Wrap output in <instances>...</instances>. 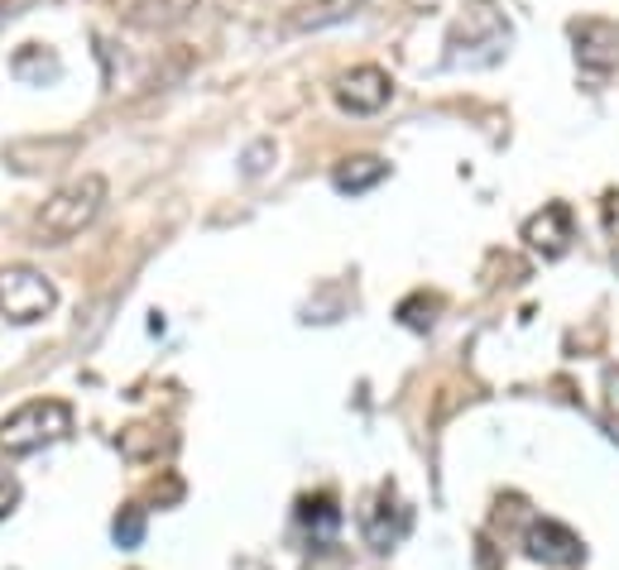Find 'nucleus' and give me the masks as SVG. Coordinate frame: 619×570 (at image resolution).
Wrapping results in <instances>:
<instances>
[{"label": "nucleus", "mask_w": 619, "mask_h": 570, "mask_svg": "<svg viewBox=\"0 0 619 570\" xmlns=\"http://www.w3.org/2000/svg\"><path fill=\"white\" fill-rule=\"evenodd\" d=\"M101 207H106V178H101V173H82V178L63 183L49 201H43V211L34 221L39 245H63L72 236H82V230L101 216Z\"/></svg>", "instance_id": "1"}, {"label": "nucleus", "mask_w": 619, "mask_h": 570, "mask_svg": "<svg viewBox=\"0 0 619 570\" xmlns=\"http://www.w3.org/2000/svg\"><path fill=\"white\" fill-rule=\"evenodd\" d=\"M72 432V407L63 398H34L0 422V450L6 456H34V450L63 442Z\"/></svg>", "instance_id": "2"}, {"label": "nucleus", "mask_w": 619, "mask_h": 570, "mask_svg": "<svg viewBox=\"0 0 619 570\" xmlns=\"http://www.w3.org/2000/svg\"><path fill=\"white\" fill-rule=\"evenodd\" d=\"M58 307V288L43 279L39 269L29 265H10L0 269V317L14 321V327H29V321H43Z\"/></svg>", "instance_id": "3"}, {"label": "nucleus", "mask_w": 619, "mask_h": 570, "mask_svg": "<svg viewBox=\"0 0 619 570\" xmlns=\"http://www.w3.org/2000/svg\"><path fill=\"white\" fill-rule=\"evenodd\" d=\"M331 96H337V106L351 111V115H374L394 101V77L374 63H360L351 72H341L337 86H331Z\"/></svg>", "instance_id": "4"}, {"label": "nucleus", "mask_w": 619, "mask_h": 570, "mask_svg": "<svg viewBox=\"0 0 619 570\" xmlns=\"http://www.w3.org/2000/svg\"><path fill=\"white\" fill-rule=\"evenodd\" d=\"M571 39H576V63L590 77H610L619 68V24L610 20H581L571 24Z\"/></svg>", "instance_id": "5"}, {"label": "nucleus", "mask_w": 619, "mask_h": 570, "mask_svg": "<svg viewBox=\"0 0 619 570\" xmlns=\"http://www.w3.org/2000/svg\"><path fill=\"white\" fill-rule=\"evenodd\" d=\"M524 245L533 255L543 259H561L571 245V207L567 201H547L538 216H528L524 221Z\"/></svg>", "instance_id": "6"}, {"label": "nucleus", "mask_w": 619, "mask_h": 570, "mask_svg": "<svg viewBox=\"0 0 619 570\" xmlns=\"http://www.w3.org/2000/svg\"><path fill=\"white\" fill-rule=\"evenodd\" d=\"M360 528H365V542L374 551H389L403 542V532H409V508L399 504L394 489H380V499L365 508V522H360Z\"/></svg>", "instance_id": "7"}, {"label": "nucleus", "mask_w": 619, "mask_h": 570, "mask_svg": "<svg viewBox=\"0 0 619 570\" xmlns=\"http://www.w3.org/2000/svg\"><path fill=\"white\" fill-rule=\"evenodd\" d=\"M524 551L533 561H543V566H576L581 561V542H576V537L561 528V522H553V518H538L528 528V537H524Z\"/></svg>", "instance_id": "8"}, {"label": "nucleus", "mask_w": 619, "mask_h": 570, "mask_svg": "<svg viewBox=\"0 0 619 570\" xmlns=\"http://www.w3.org/2000/svg\"><path fill=\"white\" fill-rule=\"evenodd\" d=\"M365 6V0H302V6H293L283 14V24L288 29H327V24H341V20H351V14Z\"/></svg>", "instance_id": "9"}, {"label": "nucleus", "mask_w": 619, "mask_h": 570, "mask_svg": "<svg viewBox=\"0 0 619 570\" xmlns=\"http://www.w3.org/2000/svg\"><path fill=\"white\" fill-rule=\"evenodd\" d=\"M10 72L29 86H43V82L63 77V63H58V53L49 49V43H20L14 58H10Z\"/></svg>", "instance_id": "10"}, {"label": "nucleus", "mask_w": 619, "mask_h": 570, "mask_svg": "<svg viewBox=\"0 0 619 570\" xmlns=\"http://www.w3.org/2000/svg\"><path fill=\"white\" fill-rule=\"evenodd\" d=\"M389 178V164L374 154H355V158H341L337 168H331V183H337V193H370L374 183Z\"/></svg>", "instance_id": "11"}, {"label": "nucleus", "mask_w": 619, "mask_h": 570, "mask_svg": "<svg viewBox=\"0 0 619 570\" xmlns=\"http://www.w3.org/2000/svg\"><path fill=\"white\" fill-rule=\"evenodd\" d=\"M197 10V0H130L125 20L135 29H173Z\"/></svg>", "instance_id": "12"}, {"label": "nucleus", "mask_w": 619, "mask_h": 570, "mask_svg": "<svg viewBox=\"0 0 619 570\" xmlns=\"http://www.w3.org/2000/svg\"><path fill=\"white\" fill-rule=\"evenodd\" d=\"M298 518L312 528L317 542H331V532L341 528V508L331 504V499H302V504H298Z\"/></svg>", "instance_id": "13"}, {"label": "nucleus", "mask_w": 619, "mask_h": 570, "mask_svg": "<svg viewBox=\"0 0 619 570\" xmlns=\"http://www.w3.org/2000/svg\"><path fill=\"white\" fill-rule=\"evenodd\" d=\"M111 537H115V547L121 551H135L144 542V514L140 508H121L115 522H111Z\"/></svg>", "instance_id": "14"}, {"label": "nucleus", "mask_w": 619, "mask_h": 570, "mask_svg": "<svg viewBox=\"0 0 619 570\" xmlns=\"http://www.w3.org/2000/svg\"><path fill=\"white\" fill-rule=\"evenodd\" d=\"M605 417H610V432L619 442V370H605Z\"/></svg>", "instance_id": "15"}, {"label": "nucleus", "mask_w": 619, "mask_h": 570, "mask_svg": "<svg viewBox=\"0 0 619 570\" xmlns=\"http://www.w3.org/2000/svg\"><path fill=\"white\" fill-rule=\"evenodd\" d=\"M265 158H274V139H259L250 154H245V178H259V173H265L269 164Z\"/></svg>", "instance_id": "16"}, {"label": "nucleus", "mask_w": 619, "mask_h": 570, "mask_svg": "<svg viewBox=\"0 0 619 570\" xmlns=\"http://www.w3.org/2000/svg\"><path fill=\"white\" fill-rule=\"evenodd\" d=\"M14 504H20V479H14L10 470H0V518H10Z\"/></svg>", "instance_id": "17"}, {"label": "nucleus", "mask_w": 619, "mask_h": 570, "mask_svg": "<svg viewBox=\"0 0 619 570\" xmlns=\"http://www.w3.org/2000/svg\"><path fill=\"white\" fill-rule=\"evenodd\" d=\"M600 216H605V230H610V240L619 245V193H605Z\"/></svg>", "instance_id": "18"}]
</instances>
